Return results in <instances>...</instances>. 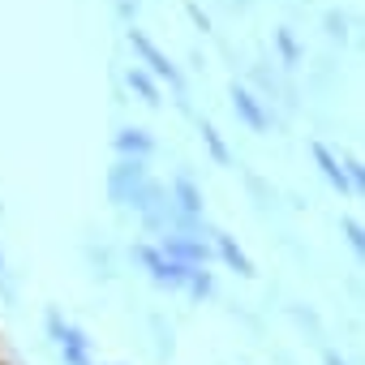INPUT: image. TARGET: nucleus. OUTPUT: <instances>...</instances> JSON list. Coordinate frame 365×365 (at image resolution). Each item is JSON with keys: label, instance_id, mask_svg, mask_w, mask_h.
<instances>
[{"label": "nucleus", "instance_id": "7ed1b4c3", "mask_svg": "<svg viewBox=\"0 0 365 365\" xmlns=\"http://www.w3.org/2000/svg\"><path fill=\"white\" fill-rule=\"evenodd\" d=\"M237 108L245 112V120H250V125H258V129H262V112L254 108V99H250V95H241V91H237Z\"/></svg>", "mask_w": 365, "mask_h": 365}, {"label": "nucleus", "instance_id": "f03ea898", "mask_svg": "<svg viewBox=\"0 0 365 365\" xmlns=\"http://www.w3.org/2000/svg\"><path fill=\"white\" fill-rule=\"evenodd\" d=\"M314 155H318V163L327 168V176L335 180V185H339V190H348V176H344V172H339V163H335V159L327 155V146H314Z\"/></svg>", "mask_w": 365, "mask_h": 365}, {"label": "nucleus", "instance_id": "f257e3e1", "mask_svg": "<svg viewBox=\"0 0 365 365\" xmlns=\"http://www.w3.org/2000/svg\"><path fill=\"white\" fill-rule=\"evenodd\" d=\"M133 48H138V52H142V56H146V61H150V69H155V73H159V78H168V82H172V86H176V82H180V78H176V69H172V65H168V61H163V56H159V48H155V43H150V39H142V35H133Z\"/></svg>", "mask_w": 365, "mask_h": 365}, {"label": "nucleus", "instance_id": "39448f33", "mask_svg": "<svg viewBox=\"0 0 365 365\" xmlns=\"http://www.w3.org/2000/svg\"><path fill=\"white\" fill-rule=\"evenodd\" d=\"M129 82H133V86H138V91H142V95H146V99H150V103H155V91H150V82H146V78H142V73H133V78H129Z\"/></svg>", "mask_w": 365, "mask_h": 365}, {"label": "nucleus", "instance_id": "423d86ee", "mask_svg": "<svg viewBox=\"0 0 365 365\" xmlns=\"http://www.w3.org/2000/svg\"><path fill=\"white\" fill-rule=\"evenodd\" d=\"M0 271H5V262H0Z\"/></svg>", "mask_w": 365, "mask_h": 365}, {"label": "nucleus", "instance_id": "20e7f679", "mask_svg": "<svg viewBox=\"0 0 365 365\" xmlns=\"http://www.w3.org/2000/svg\"><path fill=\"white\" fill-rule=\"evenodd\" d=\"M220 245H224V254H228V262H237V271H245V275H250V262L241 258V250H237L232 241H220Z\"/></svg>", "mask_w": 365, "mask_h": 365}]
</instances>
